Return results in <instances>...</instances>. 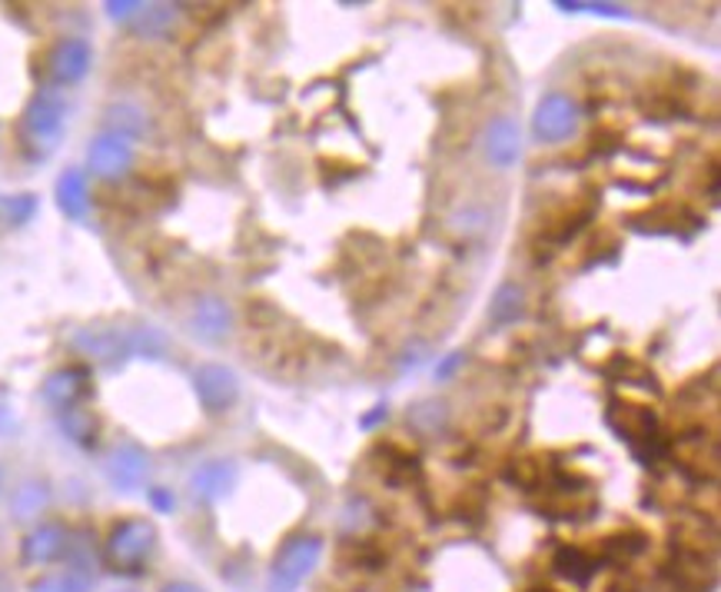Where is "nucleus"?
Wrapping results in <instances>:
<instances>
[{
    "label": "nucleus",
    "instance_id": "1",
    "mask_svg": "<svg viewBox=\"0 0 721 592\" xmlns=\"http://www.w3.org/2000/svg\"><path fill=\"white\" fill-rule=\"evenodd\" d=\"M157 549V526L144 516H131V520H120L106 543H103V562L113 572H140L147 566V559Z\"/></svg>",
    "mask_w": 721,
    "mask_h": 592
},
{
    "label": "nucleus",
    "instance_id": "2",
    "mask_svg": "<svg viewBox=\"0 0 721 592\" xmlns=\"http://www.w3.org/2000/svg\"><path fill=\"white\" fill-rule=\"evenodd\" d=\"M319 559H323V539L319 536L300 533V536L286 539L283 549L277 552L273 566H270V579H267L270 592H296L313 576Z\"/></svg>",
    "mask_w": 721,
    "mask_h": 592
},
{
    "label": "nucleus",
    "instance_id": "3",
    "mask_svg": "<svg viewBox=\"0 0 721 592\" xmlns=\"http://www.w3.org/2000/svg\"><path fill=\"white\" fill-rule=\"evenodd\" d=\"M64 124H67V103L60 93L54 90H41L31 97V103L24 107V121L21 131L27 137L31 147L37 150H54L57 141L64 137Z\"/></svg>",
    "mask_w": 721,
    "mask_h": 592
},
{
    "label": "nucleus",
    "instance_id": "4",
    "mask_svg": "<svg viewBox=\"0 0 721 592\" xmlns=\"http://www.w3.org/2000/svg\"><path fill=\"white\" fill-rule=\"evenodd\" d=\"M575 131H578V103L568 93L552 90L536 103L532 134L539 144H565L575 137Z\"/></svg>",
    "mask_w": 721,
    "mask_h": 592
},
{
    "label": "nucleus",
    "instance_id": "5",
    "mask_svg": "<svg viewBox=\"0 0 721 592\" xmlns=\"http://www.w3.org/2000/svg\"><path fill=\"white\" fill-rule=\"evenodd\" d=\"M103 472L106 480L120 490V493H134L147 483L150 477V453L140 446V443H116L110 453H106V462H103Z\"/></svg>",
    "mask_w": 721,
    "mask_h": 592
},
{
    "label": "nucleus",
    "instance_id": "6",
    "mask_svg": "<svg viewBox=\"0 0 721 592\" xmlns=\"http://www.w3.org/2000/svg\"><path fill=\"white\" fill-rule=\"evenodd\" d=\"M193 390H196V400L203 403V410L213 413V416L226 413L239 400V380L223 364H203L193 373Z\"/></svg>",
    "mask_w": 721,
    "mask_h": 592
},
{
    "label": "nucleus",
    "instance_id": "7",
    "mask_svg": "<svg viewBox=\"0 0 721 592\" xmlns=\"http://www.w3.org/2000/svg\"><path fill=\"white\" fill-rule=\"evenodd\" d=\"M87 164L90 170L100 177V180H120L131 167H134V144L120 134H97L93 144H90V154H87Z\"/></svg>",
    "mask_w": 721,
    "mask_h": 592
},
{
    "label": "nucleus",
    "instance_id": "8",
    "mask_svg": "<svg viewBox=\"0 0 721 592\" xmlns=\"http://www.w3.org/2000/svg\"><path fill=\"white\" fill-rule=\"evenodd\" d=\"M483 147H486V157L493 167L499 170H509L519 164L522 157V131L516 124V116L509 113H499L486 124V134H483Z\"/></svg>",
    "mask_w": 721,
    "mask_h": 592
},
{
    "label": "nucleus",
    "instance_id": "9",
    "mask_svg": "<svg viewBox=\"0 0 721 592\" xmlns=\"http://www.w3.org/2000/svg\"><path fill=\"white\" fill-rule=\"evenodd\" d=\"M74 346L83 357H93L100 364H120L131 357V329L116 326H87L74 336Z\"/></svg>",
    "mask_w": 721,
    "mask_h": 592
},
{
    "label": "nucleus",
    "instance_id": "10",
    "mask_svg": "<svg viewBox=\"0 0 721 592\" xmlns=\"http://www.w3.org/2000/svg\"><path fill=\"white\" fill-rule=\"evenodd\" d=\"M190 333L203 343H223L233 329V310L223 297H200L190 306Z\"/></svg>",
    "mask_w": 721,
    "mask_h": 592
},
{
    "label": "nucleus",
    "instance_id": "11",
    "mask_svg": "<svg viewBox=\"0 0 721 592\" xmlns=\"http://www.w3.org/2000/svg\"><path fill=\"white\" fill-rule=\"evenodd\" d=\"M236 462L229 459H206L190 472V493L200 503H216L223 496H229V490L236 487Z\"/></svg>",
    "mask_w": 721,
    "mask_h": 592
},
{
    "label": "nucleus",
    "instance_id": "12",
    "mask_svg": "<svg viewBox=\"0 0 721 592\" xmlns=\"http://www.w3.org/2000/svg\"><path fill=\"white\" fill-rule=\"evenodd\" d=\"M609 423L616 426V433L639 453L642 443H655L658 439V423H655V413L645 410V406H632V403H612L609 410Z\"/></svg>",
    "mask_w": 721,
    "mask_h": 592
},
{
    "label": "nucleus",
    "instance_id": "13",
    "mask_svg": "<svg viewBox=\"0 0 721 592\" xmlns=\"http://www.w3.org/2000/svg\"><path fill=\"white\" fill-rule=\"evenodd\" d=\"M90 64H93V51L83 37H67L50 51V77L60 87L80 83L87 77Z\"/></svg>",
    "mask_w": 721,
    "mask_h": 592
},
{
    "label": "nucleus",
    "instance_id": "14",
    "mask_svg": "<svg viewBox=\"0 0 721 592\" xmlns=\"http://www.w3.org/2000/svg\"><path fill=\"white\" fill-rule=\"evenodd\" d=\"M67 526L64 523H41L37 529L27 533L24 546H21V559L27 566H50L54 559H60L67 552Z\"/></svg>",
    "mask_w": 721,
    "mask_h": 592
},
{
    "label": "nucleus",
    "instance_id": "15",
    "mask_svg": "<svg viewBox=\"0 0 721 592\" xmlns=\"http://www.w3.org/2000/svg\"><path fill=\"white\" fill-rule=\"evenodd\" d=\"M552 569L575 589H588L598 576V556H592L582 546H559V552L552 556Z\"/></svg>",
    "mask_w": 721,
    "mask_h": 592
},
{
    "label": "nucleus",
    "instance_id": "16",
    "mask_svg": "<svg viewBox=\"0 0 721 592\" xmlns=\"http://www.w3.org/2000/svg\"><path fill=\"white\" fill-rule=\"evenodd\" d=\"M87 383H90V373L83 367H64L57 373L47 377L44 383V400L57 410H67V406H77V400L87 393Z\"/></svg>",
    "mask_w": 721,
    "mask_h": 592
},
{
    "label": "nucleus",
    "instance_id": "17",
    "mask_svg": "<svg viewBox=\"0 0 721 592\" xmlns=\"http://www.w3.org/2000/svg\"><path fill=\"white\" fill-rule=\"evenodd\" d=\"M57 206L70 216V220H87L90 213V187H87V174L70 167L60 174L57 180Z\"/></svg>",
    "mask_w": 721,
    "mask_h": 592
},
{
    "label": "nucleus",
    "instance_id": "18",
    "mask_svg": "<svg viewBox=\"0 0 721 592\" xmlns=\"http://www.w3.org/2000/svg\"><path fill=\"white\" fill-rule=\"evenodd\" d=\"M106 131L110 134H120V137H144L147 134V113L131 103V100H120V103H110L106 107Z\"/></svg>",
    "mask_w": 721,
    "mask_h": 592
},
{
    "label": "nucleus",
    "instance_id": "19",
    "mask_svg": "<svg viewBox=\"0 0 721 592\" xmlns=\"http://www.w3.org/2000/svg\"><path fill=\"white\" fill-rule=\"evenodd\" d=\"M173 24H177V8H173V4H140L137 14H134V21H131V27H134L140 37H150V41L170 34Z\"/></svg>",
    "mask_w": 721,
    "mask_h": 592
},
{
    "label": "nucleus",
    "instance_id": "20",
    "mask_svg": "<svg viewBox=\"0 0 721 592\" xmlns=\"http://www.w3.org/2000/svg\"><path fill=\"white\" fill-rule=\"evenodd\" d=\"M60 429L67 433L70 443L90 449V446L97 443V429H100V423H97V416H93L87 406H67V410H60Z\"/></svg>",
    "mask_w": 721,
    "mask_h": 592
},
{
    "label": "nucleus",
    "instance_id": "21",
    "mask_svg": "<svg viewBox=\"0 0 721 592\" xmlns=\"http://www.w3.org/2000/svg\"><path fill=\"white\" fill-rule=\"evenodd\" d=\"M526 310V290L519 283H503L493 297V306H489V320L496 326H509L522 316Z\"/></svg>",
    "mask_w": 721,
    "mask_h": 592
},
{
    "label": "nucleus",
    "instance_id": "22",
    "mask_svg": "<svg viewBox=\"0 0 721 592\" xmlns=\"http://www.w3.org/2000/svg\"><path fill=\"white\" fill-rule=\"evenodd\" d=\"M47 503H50V490H47V483L31 480V483H24V487L14 493V500H11V513H14V520L27 523V520H37V516L47 510Z\"/></svg>",
    "mask_w": 721,
    "mask_h": 592
},
{
    "label": "nucleus",
    "instance_id": "23",
    "mask_svg": "<svg viewBox=\"0 0 721 592\" xmlns=\"http://www.w3.org/2000/svg\"><path fill=\"white\" fill-rule=\"evenodd\" d=\"M167 336L154 326H137L131 329V357H147V360H164L167 357Z\"/></svg>",
    "mask_w": 721,
    "mask_h": 592
},
{
    "label": "nucleus",
    "instance_id": "24",
    "mask_svg": "<svg viewBox=\"0 0 721 592\" xmlns=\"http://www.w3.org/2000/svg\"><path fill=\"white\" fill-rule=\"evenodd\" d=\"M93 579L74 572V569H64V572H54V576H44L31 585V592H90Z\"/></svg>",
    "mask_w": 721,
    "mask_h": 592
},
{
    "label": "nucleus",
    "instance_id": "25",
    "mask_svg": "<svg viewBox=\"0 0 721 592\" xmlns=\"http://www.w3.org/2000/svg\"><path fill=\"white\" fill-rule=\"evenodd\" d=\"M559 11H568V14H578V11H588V14H598V18H629V11L622 4H606V0H598V4H582V0H575V4H568V0H559L555 4Z\"/></svg>",
    "mask_w": 721,
    "mask_h": 592
},
{
    "label": "nucleus",
    "instance_id": "26",
    "mask_svg": "<svg viewBox=\"0 0 721 592\" xmlns=\"http://www.w3.org/2000/svg\"><path fill=\"white\" fill-rule=\"evenodd\" d=\"M34 210H37V200H34L31 193H21V197H14V200H4V203H0V213H8V220H11L14 226L27 223Z\"/></svg>",
    "mask_w": 721,
    "mask_h": 592
},
{
    "label": "nucleus",
    "instance_id": "27",
    "mask_svg": "<svg viewBox=\"0 0 721 592\" xmlns=\"http://www.w3.org/2000/svg\"><path fill=\"white\" fill-rule=\"evenodd\" d=\"M137 8H140V0H110V4H106L103 11H106V18H110V21L131 24V21H134V14H137Z\"/></svg>",
    "mask_w": 721,
    "mask_h": 592
},
{
    "label": "nucleus",
    "instance_id": "28",
    "mask_svg": "<svg viewBox=\"0 0 721 592\" xmlns=\"http://www.w3.org/2000/svg\"><path fill=\"white\" fill-rule=\"evenodd\" d=\"M462 360H465V353H459V349H455V353H449V357H446V360L436 367V380H449V377H452V373L462 367Z\"/></svg>",
    "mask_w": 721,
    "mask_h": 592
},
{
    "label": "nucleus",
    "instance_id": "29",
    "mask_svg": "<svg viewBox=\"0 0 721 592\" xmlns=\"http://www.w3.org/2000/svg\"><path fill=\"white\" fill-rule=\"evenodd\" d=\"M150 503H154V510H160V513H173V506H177L173 493L164 490V487H154V490H150Z\"/></svg>",
    "mask_w": 721,
    "mask_h": 592
},
{
    "label": "nucleus",
    "instance_id": "30",
    "mask_svg": "<svg viewBox=\"0 0 721 592\" xmlns=\"http://www.w3.org/2000/svg\"><path fill=\"white\" fill-rule=\"evenodd\" d=\"M383 420H390V410H386V406H373V413H367L363 420H359V426H363V429H373V426L383 423Z\"/></svg>",
    "mask_w": 721,
    "mask_h": 592
},
{
    "label": "nucleus",
    "instance_id": "31",
    "mask_svg": "<svg viewBox=\"0 0 721 592\" xmlns=\"http://www.w3.org/2000/svg\"><path fill=\"white\" fill-rule=\"evenodd\" d=\"M160 592H203L196 582H187V579H173V582H167Z\"/></svg>",
    "mask_w": 721,
    "mask_h": 592
},
{
    "label": "nucleus",
    "instance_id": "32",
    "mask_svg": "<svg viewBox=\"0 0 721 592\" xmlns=\"http://www.w3.org/2000/svg\"><path fill=\"white\" fill-rule=\"evenodd\" d=\"M0 592H14V589H11V582H8V576H4V572H0Z\"/></svg>",
    "mask_w": 721,
    "mask_h": 592
},
{
    "label": "nucleus",
    "instance_id": "33",
    "mask_svg": "<svg viewBox=\"0 0 721 592\" xmlns=\"http://www.w3.org/2000/svg\"><path fill=\"white\" fill-rule=\"evenodd\" d=\"M532 592H552V589H532Z\"/></svg>",
    "mask_w": 721,
    "mask_h": 592
},
{
    "label": "nucleus",
    "instance_id": "34",
    "mask_svg": "<svg viewBox=\"0 0 721 592\" xmlns=\"http://www.w3.org/2000/svg\"><path fill=\"white\" fill-rule=\"evenodd\" d=\"M0 203H4V200H0Z\"/></svg>",
    "mask_w": 721,
    "mask_h": 592
}]
</instances>
